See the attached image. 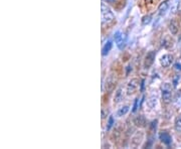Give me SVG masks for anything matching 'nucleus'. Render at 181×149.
I'll list each match as a JSON object with an SVG mask.
<instances>
[{
    "label": "nucleus",
    "instance_id": "nucleus-22",
    "mask_svg": "<svg viewBox=\"0 0 181 149\" xmlns=\"http://www.w3.org/2000/svg\"><path fill=\"white\" fill-rule=\"evenodd\" d=\"M138 104H139V99L137 98V99H136V100H135V103H134V107H133V112H136V111H137V109H138Z\"/></svg>",
    "mask_w": 181,
    "mask_h": 149
},
{
    "label": "nucleus",
    "instance_id": "nucleus-15",
    "mask_svg": "<svg viewBox=\"0 0 181 149\" xmlns=\"http://www.w3.org/2000/svg\"><path fill=\"white\" fill-rule=\"evenodd\" d=\"M128 111H129V106H123V107H121L119 110H118L117 115L119 117L124 116V115L127 114V113H128Z\"/></svg>",
    "mask_w": 181,
    "mask_h": 149
},
{
    "label": "nucleus",
    "instance_id": "nucleus-23",
    "mask_svg": "<svg viewBox=\"0 0 181 149\" xmlns=\"http://www.w3.org/2000/svg\"><path fill=\"white\" fill-rule=\"evenodd\" d=\"M102 118L104 119V118H106V111L105 110H102Z\"/></svg>",
    "mask_w": 181,
    "mask_h": 149
},
{
    "label": "nucleus",
    "instance_id": "nucleus-8",
    "mask_svg": "<svg viewBox=\"0 0 181 149\" xmlns=\"http://www.w3.org/2000/svg\"><path fill=\"white\" fill-rule=\"evenodd\" d=\"M133 122H134V124L136 126H138V127H141V128L145 127L146 124H147V121H146V119H145V117L143 115L136 116L135 118H134V120H133Z\"/></svg>",
    "mask_w": 181,
    "mask_h": 149
},
{
    "label": "nucleus",
    "instance_id": "nucleus-5",
    "mask_svg": "<svg viewBox=\"0 0 181 149\" xmlns=\"http://www.w3.org/2000/svg\"><path fill=\"white\" fill-rule=\"evenodd\" d=\"M115 86H116V79L114 78V76L113 75L109 76L105 82V90L107 92H112L113 89L115 88Z\"/></svg>",
    "mask_w": 181,
    "mask_h": 149
},
{
    "label": "nucleus",
    "instance_id": "nucleus-16",
    "mask_svg": "<svg viewBox=\"0 0 181 149\" xmlns=\"http://www.w3.org/2000/svg\"><path fill=\"white\" fill-rule=\"evenodd\" d=\"M172 40L169 37H166L164 39H163V43H162V46L164 47L165 48H170L172 47Z\"/></svg>",
    "mask_w": 181,
    "mask_h": 149
},
{
    "label": "nucleus",
    "instance_id": "nucleus-19",
    "mask_svg": "<svg viewBox=\"0 0 181 149\" xmlns=\"http://www.w3.org/2000/svg\"><path fill=\"white\" fill-rule=\"evenodd\" d=\"M175 129L176 131H178V132H181V115L175 122Z\"/></svg>",
    "mask_w": 181,
    "mask_h": 149
},
{
    "label": "nucleus",
    "instance_id": "nucleus-7",
    "mask_svg": "<svg viewBox=\"0 0 181 149\" xmlns=\"http://www.w3.org/2000/svg\"><path fill=\"white\" fill-rule=\"evenodd\" d=\"M155 56H156V52H149L147 53L146 57H145V62H144V67L146 69H149L154 62V60H155Z\"/></svg>",
    "mask_w": 181,
    "mask_h": 149
},
{
    "label": "nucleus",
    "instance_id": "nucleus-11",
    "mask_svg": "<svg viewBox=\"0 0 181 149\" xmlns=\"http://www.w3.org/2000/svg\"><path fill=\"white\" fill-rule=\"evenodd\" d=\"M122 100H123V92H122V89L119 88L116 91L115 96H114V105L119 104Z\"/></svg>",
    "mask_w": 181,
    "mask_h": 149
},
{
    "label": "nucleus",
    "instance_id": "nucleus-6",
    "mask_svg": "<svg viewBox=\"0 0 181 149\" xmlns=\"http://www.w3.org/2000/svg\"><path fill=\"white\" fill-rule=\"evenodd\" d=\"M172 62H173V57H172L170 53H165L160 57V65L163 67H169Z\"/></svg>",
    "mask_w": 181,
    "mask_h": 149
},
{
    "label": "nucleus",
    "instance_id": "nucleus-13",
    "mask_svg": "<svg viewBox=\"0 0 181 149\" xmlns=\"http://www.w3.org/2000/svg\"><path fill=\"white\" fill-rule=\"evenodd\" d=\"M174 105L176 108H181V91L177 92L174 97Z\"/></svg>",
    "mask_w": 181,
    "mask_h": 149
},
{
    "label": "nucleus",
    "instance_id": "nucleus-10",
    "mask_svg": "<svg viewBox=\"0 0 181 149\" xmlns=\"http://www.w3.org/2000/svg\"><path fill=\"white\" fill-rule=\"evenodd\" d=\"M159 138L163 143L166 144V145H169V144L171 143V141H172L171 136L169 135L168 132H166V131H163V132H161L159 134Z\"/></svg>",
    "mask_w": 181,
    "mask_h": 149
},
{
    "label": "nucleus",
    "instance_id": "nucleus-4",
    "mask_svg": "<svg viewBox=\"0 0 181 149\" xmlns=\"http://www.w3.org/2000/svg\"><path fill=\"white\" fill-rule=\"evenodd\" d=\"M138 87H139V80L138 79L130 80L128 85H127V94H128V95L134 94Z\"/></svg>",
    "mask_w": 181,
    "mask_h": 149
},
{
    "label": "nucleus",
    "instance_id": "nucleus-2",
    "mask_svg": "<svg viewBox=\"0 0 181 149\" xmlns=\"http://www.w3.org/2000/svg\"><path fill=\"white\" fill-rule=\"evenodd\" d=\"M162 91V99L165 103H169L172 98V88L169 83H165L161 87Z\"/></svg>",
    "mask_w": 181,
    "mask_h": 149
},
{
    "label": "nucleus",
    "instance_id": "nucleus-20",
    "mask_svg": "<svg viewBox=\"0 0 181 149\" xmlns=\"http://www.w3.org/2000/svg\"><path fill=\"white\" fill-rule=\"evenodd\" d=\"M150 21H151V15H146V16L143 17L142 23L143 24H148V23H150Z\"/></svg>",
    "mask_w": 181,
    "mask_h": 149
},
{
    "label": "nucleus",
    "instance_id": "nucleus-18",
    "mask_svg": "<svg viewBox=\"0 0 181 149\" xmlns=\"http://www.w3.org/2000/svg\"><path fill=\"white\" fill-rule=\"evenodd\" d=\"M167 7H168V4H167V2L162 3L161 5L159 6V9H158V11H159V14H163V13L166 11Z\"/></svg>",
    "mask_w": 181,
    "mask_h": 149
},
{
    "label": "nucleus",
    "instance_id": "nucleus-3",
    "mask_svg": "<svg viewBox=\"0 0 181 149\" xmlns=\"http://www.w3.org/2000/svg\"><path fill=\"white\" fill-rule=\"evenodd\" d=\"M115 42L120 49H123L126 46V37L121 31H117L115 34Z\"/></svg>",
    "mask_w": 181,
    "mask_h": 149
},
{
    "label": "nucleus",
    "instance_id": "nucleus-25",
    "mask_svg": "<svg viewBox=\"0 0 181 149\" xmlns=\"http://www.w3.org/2000/svg\"><path fill=\"white\" fill-rule=\"evenodd\" d=\"M107 1H113V0H107Z\"/></svg>",
    "mask_w": 181,
    "mask_h": 149
},
{
    "label": "nucleus",
    "instance_id": "nucleus-24",
    "mask_svg": "<svg viewBox=\"0 0 181 149\" xmlns=\"http://www.w3.org/2000/svg\"><path fill=\"white\" fill-rule=\"evenodd\" d=\"M175 69L177 70V71H178V70H181V65H180V64H176V65H175Z\"/></svg>",
    "mask_w": 181,
    "mask_h": 149
},
{
    "label": "nucleus",
    "instance_id": "nucleus-17",
    "mask_svg": "<svg viewBox=\"0 0 181 149\" xmlns=\"http://www.w3.org/2000/svg\"><path fill=\"white\" fill-rule=\"evenodd\" d=\"M111 48H112V42H108L106 44H105V46H104V47H103V56H106L107 55V53L109 52H110L111 51Z\"/></svg>",
    "mask_w": 181,
    "mask_h": 149
},
{
    "label": "nucleus",
    "instance_id": "nucleus-21",
    "mask_svg": "<svg viewBox=\"0 0 181 149\" xmlns=\"http://www.w3.org/2000/svg\"><path fill=\"white\" fill-rule=\"evenodd\" d=\"M113 124H114V118L111 116L110 118H109V122H108V126H107V129H111V127L113 126Z\"/></svg>",
    "mask_w": 181,
    "mask_h": 149
},
{
    "label": "nucleus",
    "instance_id": "nucleus-1",
    "mask_svg": "<svg viewBox=\"0 0 181 149\" xmlns=\"http://www.w3.org/2000/svg\"><path fill=\"white\" fill-rule=\"evenodd\" d=\"M114 19V13L106 3H102V23H110Z\"/></svg>",
    "mask_w": 181,
    "mask_h": 149
},
{
    "label": "nucleus",
    "instance_id": "nucleus-14",
    "mask_svg": "<svg viewBox=\"0 0 181 149\" xmlns=\"http://www.w3.org/2000/svg\"><path fill=\"white\" fill-rule=\"evenodd\" d=\"M169 29H170L171 33L173 35L177 34V32H178V24L176 23L175 21H171L170 24H169Z\"/></svg>",
    "mask_w": 181,
    "mask_h": 149
},
{
    "label": "nucleus",
    "instance_id": "nucleus-12",
    "mask_svg": "<svg viewBox=\"0 0 181 149\" xmlns=\"http://www.w3.org/2000/svg\"><path fill=\"white\" fill-rule=\"evenodd\" d=\"M156 105H157V97L155 95H152V96L149 97V99L147 100V106L150 108V109H154Z\"/></svg>",
    "mask_w": 181,
    "mask_h": 149
},
{
    "label": "nucleus",
    "instance_id": "nucleus-9",
    "mask_svg": "<svg viewBox=\"0 0 181 149\" xmlns=\"http://www.w3.org/2000/svg\"><path fill=\"white\" fill-rule=\"evenodd\" d=\"M143 138H144V134L142 132H137L132 138V145L135 147L139 146L140 144H141Z\"/></svg>",
    "mask_w": 181,
    "mask_h": 149
}]
</instances>
